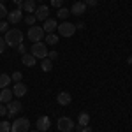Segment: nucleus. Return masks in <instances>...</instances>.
Listing matches in <instances>:
<instances>
[{
    "label": "nucleus",
    "mask_w": 132,
    "mask_h": 132,
    "mask_svg": "<svg viewBox=\"0 0 132 132\" xmlns=\"http://www.w3.org/2000/svg\"><path fill=\"white\" fill-rule=\"evenodd\" d=\"M4 41H5L7 46L16 48L18 44L23 42V32L18 30V28H9V30L5 32V35H4Z\"/></svg>",
    "instance_id": "1"
},
{
    "label": "nucleus",
    "mask_w": 132,
    "mask_h": 132,
    "mask_svg": "<svg viewBox=\"0 0 132 132\" xmlns=\"http://www.w3.org/2000/svg\"><path fill=\"white\" fill-rule=\"evenodd\" d=\"M11 132H30V122L28 118H16L11 123Z\"/></svg>",
    "instance_id": "2"
},
{
    "label": "nucleus",
    "mask_w": 132,
    "mask_h": 132,
    "mask_svg": "<svg viewBox=\"0 0 132 132\" xmlns=\"http://www.w3.org/2000/svg\"><path fill=\"white\" fill-rule=\"evenodd\" d=\"M30 53L35 56V58H46L48 56V48H46V42H34L32 44V50H30Z\"/></svg>",
    "instance_id": "3"
},
{
    "label": "nucleus",
    "mask_w": 132,
    "mask_h": 132,
    "mask_svg": "<svg viewBox=\"0 0 132 132\" xmlns=\"http://www.w3.org/2000/svg\"><path fill=\"white\" fill-rule=\"evenodd\" d=\"M74 34H76V25L74 23L62 21L58 25V35H62V37H72Z\"/></svg>",
    "instance_id": "4"
},
{
    "label": "nucleus",
    "mask_w": 132,
    "mask_h": 132,
    "mask_svg": "<svg viewBox=\"0 0 132 132\" xmlns=\"http://www.w3.org/2000/svg\"><path fill=\"white\" fill-rule=\"evenodd\" d=\"M56 127H58L60 132H72L76 123L72 122V118H69V116H60L58 122H56Z\"/></svg>",
    "instance_id": "5"
},
{
    "label": "nucleus",
    "mask_w": 132,
    "mask_h": 132,
    "mask_svg": "<svg viewBox=\"0 0 132 132\" xmlns=\"http://www.w3.org/2000/svg\"><path fill=\"white\" fill-rule=\"evenodd\" d=\"M44 30H42V27H39V25H32L30 28H28V39H30L32 42H41L42 39H44Z\"/></svg>",
    "instance_id": "6"
},
{
    "label": "nucleus",
    "mask_w": 132,
    "mask_h": 132,
    "mask_svg": "<svg viewBox=\"0 0 132 132\" xmlns=\"http://www.w3.org/2000/svg\"><path fill=\"white\" fill-rule=\"evenodd\" d=\"M34 16H35V20H39V21H46L48 18H50V7L44 5V4L37 5V7H35V12H34Z\"/></svg>",
    "instance_id": "7"
},
{
    "label": "nucleus",
    "mask_w": 132,
    "mask_h": 132,
    "mask_svg": "<svg viewBox=\"0 0 132 132\" xmlns=\"http://www.w3.org/2000/svg\"><path fill=\"white\" fill-rule=\"evenodd\" d=\"M23 20V9H16L14 11H9L7 12V23L9 25H16V23H20V21Z\"/></svg>",
    "instance_id": "8"
},
{
    "label": "nucleus",
    "mask_w": 132,
    "mask_h": 132,
    "mask_svg": "<svg viewBox=\"0 0 132 132\" xmlns=\"http://www.w3.org/2000/svg\"><path fill=\"white\" fill-rule=\"evenodd\" d=\"M35 127H37V130H39V132H46L51 127L50 118H48V116H39L37 122H35Z\"/></svg>",
    "instance_id": "9"
},
{
    "label": "nucleus",
    "mask_w": 132,
    "mask_h": 132,
    "mask_svg": "<svg viewBox=\"0 0 132 132\" xmlns=\"http://www.w3.org/2000/svg\"><path fill=\"white\" fill-rule=\"evenodd\" d=\"M21 102L20 101H11L9 104H7V116H14V114H18V113L21 111Z\"/></svg>",
    "instance_id": "10"
},
{
    "label": "nucleus",
    "mask_w": 132,
    "mask_h": 132,
    "mask_svg": "<svg viewBox=\"0 0 132 132\" xmlns=\"http://www.w3.org/2000/svg\"><path fill=\"white\" fill-rule=\"evenodd\" d=\"M56 102H58L60 106H69L72 102V95L69 92H60V93L56 95Z\"/></svg>",
    "instance_id": "11"
},
{
    "label": "nucleus",
    "mask_w": 132,
    "mask_h": 132,
    "mask_svg": "<svg viewBox=\"0 0 132 132\" xmlns=\"http://www.w3.org/2000/svg\"><path fill=\"white\" fill-rule=\"evenodd\" d=\"M27 92H28V88H27V85H25L23 81H20V83H14L12 93H14L16 97H23V95H27Z\"/></svg>",
    "instance_id": "12"
},
{
    "label": "nucleus",
    "mask_w": 132,
    "mask_h": 132,
    "mask_svg": "<svg viewBox=\"0 0 132 132\" xmlns=\"http://www.w3.org/2000/svg\"><path fill=\"white\" fill-rule=\"evenodd\" d=\"M56 28H58L56 20H51V18H48V20L44 21V25H42V30H44V34H53Z\"/></svg>",
    "instance_id": "13"
},
{
    "label": "nucleus",
    "mask_w": 132,
    "mask_h": 132,
    "mask_svg": "<svg viewBox=\"0 0 132 132\" xmlns=\"http://www.w3.org/2000/svg\"><path fill=\"white\" fill-rule=\"evenodd\" d=\"M12 90L11 88H2L0 90V104H9L12 101Z\"/></svg>",
    "instance_id": "14"
},
{
    "label": "nucleus",
    "mask_w": 132,
    "mask_h": 132,
    "mask_svg": "<svg viewBox=\"0 0 132 132\" xmlns=\"http://www.w3.org/2000/svg\"><path fill=\"white\" fill-rule=\"evenodd\" d=\"M69 11H71V14H74V16H81L83 12L86 11V4H85L83 0H81V2H76Z\"/></svg>",
    "instance_id": "15"
},
{
    "label": "nucleus",
    "mask_w": 132,
    "mask_h": 132,
    "mask_svg": "<svg viewBox=\"0 0 132 132\" xmlns=\"http://www.w3.org/2000/svg\"><path fill=\"white\" fill-rule=\"evenodd\" d=\"M21 62H23L25 67H34L35 62H37V58H35L32 53H25V55H21Z\"/></svg>",
    "instance_id": "16"
},
{
    "label": "nucleus",
    "mask_w": 132,
    "mask_h": 132,
    "mask_svg": "<svg viewBox=\"0 0 132 132\" xmlns=\"http://www.w3.org/2000/svg\"><path fill=\"white\" fill-rule=\"evenodd\" d=\"M35 7H37V5H35V0H25V2H23V7H21V9L27 11L28 14H32V12H35Z\"/></svg>",
    "instance_id": "17"
},
{
    "label": "nucleus",
    "mask_w": 132,
    "mask_h": 132,
    "mask_svg": "<svg viewBox=\"0 0 132 132\" xmlns=\"http://www.w3.org/2000/svg\"><path fill=\"white\" fill-rule=\"evenodd\" d=\"M88 123H90V114L88 113H81L79 118H78V125L79 127H86Z\"/></svg>",
    "instance_id": "18"
},
{
    "label": "nucleus",
    "mask_w": 132,
    "mask_h": 132,
    "mask_svg": "<svg viewBox=\"0 0 132 132\" xmlns=\"http://www.w3.org/2000/svg\"><path fill=\"white\" fill-rule=\"evenodd\" d=\"M11 76L9 74H0V88H9L11 85Z\"/></svg>",
    "instance_id": "19"
},
{
    "label": "nucleus",
    "mask_w": 132,
    "mask_h": 132,
    "mask_svg": "<svg viewBox=\"0 0 132 132\" xmlns=\"http://www.w3.org/2000/svg\"><path fill=\"white\" fill-rule=\"evenodd\" d=\"M41 69L44 72H50L51 69H53V62L50 60V58H48V56H46V58H42L41 60Z\"/></svg>",
    "instance_id": "20"
},
{
    "label": "nucleus",
    "mask_w": 132,
    "mask_h": 132,
    "mask_svg": "<svg viewBox=\"0 0 132 132\" xmlns=\"http://www.w3.org/2000/svg\"><path fill=\"white\" fill-rule=\"evenodd\" d=\"M44 39H46V44H51V46H53V44H56V42H58V35L53 32V34H46V35H44Z\"/></svg>",
    "instance_id": "21"
},
{
    "label": "nucleus",
    "mask_w": 132,
    "mask_h": 132,
    "mask_svg": "<svg viewBox=\"0 0 132 132\" xmlns=\"http://www.w3.org/2000/svg\"><path fill=\"white\" fill-rule=\"evenodd\" d=\"M69 14H71V11L69 9H65V7H60V9H58V18H60V20H67V18H69Z\"/></svg>",
    "instance_id": "22"
},
{
    "label": "nucleus",
    "mask_w": 132,
    "mask_h": 132,
    "mask_svg": "<svg viewBox=\"0 0 132 132\" xmlns=\"http://www.w3.org/2000/svg\"><path fill=\"white\" fill-rule=\"evenodd\" d=\"M11 79H12V81H14V83H20L21 79H23V74H21L20 71L12 72V74H11Z\"/></svg>",
    "instance_id": "23"
},
{
    "label": "nucleus",
    "mask_w": 132,
    "mask_h": 132,
    "mask_svg": "<svg viewBox=\"0 0 132 132\" xmlns=\"http://www.w3.org/2000/svg\"><path fill=\"white\" fill-rule=\"evenodd\" d=\"M0 132H11V122H0Z\"/></svg>",
    "instance_id": "24"
},
{
    "label": "nucleus",
    "mask_w": 132,
    "mask_h": 132,
    "mask_svg": "<svg viewBox=\"0 0 132 132\" xmlns=\"http://www.w3.org/2000/svg\"><path fill=\"white\" fill-rule=\"evenodd\" d=\"M7 12H9V11L5 9V5H4V4L0 2V20H4V18H7Z\"/></svg>",
    "instance_id": "25"
},
{
    "label": "nucleus",
    "mask_w": 132,
    "mask_h": 132,
    "mask_svg": "<svg viewBox=\"0 0 132 132\" xmlns=\"http://www.w3.org/2000/svg\"><path fill=\"white\" fill-rule=\"evenodd\" d=\"M35 16H34V14H27V18H25V23H27V25H34V23H35Z\"/></svg>",
    "instance_id": "26"
},
{
    "label": "nucleus",
    "mask_w": 132,
    "mask_h": 132,
    "mask_svg": "<svg viewBox=\"0 0 132 132\" xmlns=\"http://www.w3.org/2000/svg\"><path fill=\"white\" fill-rule=\"evenodd\" d=\"M9 30V23L4 20H0V32H7Z\"/></svg>",
    "instance_id": "27"
},
{
    "label": "nucleus",
    "mask_w": 132,
    "mask_h": 132,
    "mask_svg": "<svg viewBox=\"0 0 132 132\" xmlns=\"http://www.w3.org/2000/svg\"><path fill=\"white\" fill-rule=\"evenodd\" d=\"M48 58H50L51 62L56 60V58H58V53H56V51H48Z\"/></svg>",
    "instance_id": "28"
},
{
    "label": "nucleus",
    "mask_w": 132,
    "mask_h": 132,
    "mask_svg": "<svg viewBox=\"0 0 132 132\" xmlns=\"http://www.w3.org/2000/svg\"><path fill=\"white\" fill-rule=\"evenodd\" d=\"M16 50L20 51L21 55H25V53H27V46H25V44L21 42V44H18V46H16Z\"/></svg>",
    "instance_id": "29"
},
{
    "label": "nucleus",
    "mask_w": 132,
    "mask_h": 132,
    "mask_svg": "<svg viewBox=\"0 0 132 132\" xmlns=\"http://www.w3.org/2000/svg\"><path fill=\"white\" fill-rule=\"evenodd\" d=\"M5 48H7V44H5V41H4V37H0V55L5 51Z\"/></svg>",
    "instance_id": "30"
},
{
    "label": "nucleus",
    "mask_w": 132,
    "mask_h": 132,
    "mask_svg": "<svg viewBox=\"0 0 132 132\" xmlns=\"http://www.w3.org/2000/svg\"><path fill=\"white\" fill-rule=\"evenodd\" d=\"M62 4H63V0H51V5H53V7H58V9H60Z\"/></svg>",
    "instance_id": "31"
},
{
    "label": "nucleus",
    "mask_w": 132,
    "mask_h": 132,
    "mask_svg": "<svg viewBox=\"0 0 132 132\" xmlns=\"http://www.w3.org/2000/svg\"><path fill=\"white\" fill-rule=\"evenodd\" d=\"M86 4V7H95L97 5V0H83Z\"/></svg>",
    "instance_id": "32"
},
{
    "label": "nucleus",
    "mask_w": 132,
    "mask_h": 132,
    "mask_svg": "<svg viewBox=\"0 0 132 132\" xmlns=\"http://www.w3.org/2000/svg\"><path fill=\"white\" fill-rule=\"evenodd\" d=\"M5 114H7V106L0 104V116H5Z\"/></svg>",
    "instance_id": "33"
},
{
    "label": "nucleus",
    "mask_w": 132,
    "mask_h": 132,
    "mask_svg": "<svg viewBox=\"0 0 132 132\" xmlns=\"http://www.w3.org/2000/svg\"><path fill=\"white\" fill-rule=\"evenodd\" d=\"M12 2H14V5H16L18 9H21V7H23V2H25V0H12Z\"/></svg>",
    "instance_id": "34"
},
{
    "label": "nucleus",
    "mask_w": 132,
    "mask_h": 132,
    "mask_svg": "<svg viewBox=\"0 0 132 132\" xmlns=\"http://www.w3.org/2000/svg\"><path fill=\"white\" fill-rule=\"evenodd\" d=\"M83 28H85V23H83V21L76 23V30H83Z\"/></svg>",
    "instance_id": "35"
},
{
    "label": "nucleus",
    "mask_w": 132,
    "mask_h": 132,
    "mask_svg": "<svg viewBox=\"0 0 132 132\" xmlns=\"http://www.w3.org/2000/svg\"><path fill=\"white\" fill-rule=\"evenodd\" d=\"M127 62H129V63H130V65H132V56H130V58H129V60H127Z\"/></svg>",
    "instance_id": "36"
},
{
    "label": "nucleus",
    "mask_w": 132,
    "mask_h": 132,
    "mask_svg": "<svg viewBox=\"0 0 132 132\" xmlns=\"http://www.w3.org/2000/svg\"><path fill=\"white\" fill-rule=\"evenodd\" d=\"M32 132H39V130H32Z\"/></svg>",
    "instance_id": "37"
},
{
    "label": "nucleus",
    "mask_w": 132,
    "mask_h": 132,
    "mask_svg": "<svg viewBox=\"0 0 132 132\" xmlns=\"http://www.w3.org/2000/svg\"><path fill=\"white\" fill-rule=\"evenodd\" d=\"M0 2H2V4H4V0H0Z\"/></svg>",
    "instance_id": "38"
},
{
    "label": "nucleus",
    "mask_w": 132,
    "mask_h": 132,
    "mask_svg": "<svg viewBox=\"0 0 132 132\" xmlns=\"http://www.w3.org/2000/svg\"><path fill=\"white\" fill-rule=\"evenodd\" d=\"M37 2H41V0H37Z\"/></svg>",
    "instance_id": "39"
}]
</instances>
